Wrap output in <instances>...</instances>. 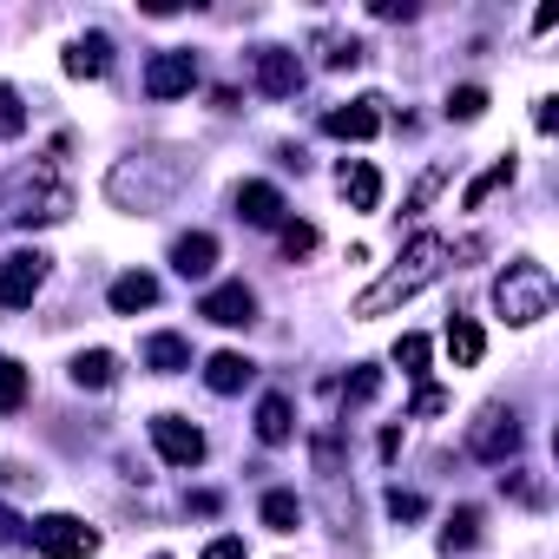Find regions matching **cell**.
I'll list each match as a JSON object with an SVG mask.
<instances>
[{
	"mask_svg": "<svg viewBox=\"0 0 559 559\" xmlns=\"http://www.w3.org/2000/svg\"><path fill=\"white\" fill-rule=\"evenodd\" d=\"M448 257H454V250H448V237L421 230V237L402 250V263L382 276V284H369V290L356 297V317H389V310H402L408 297H421V290L435 284V276L448 270Z\"/></svg>",
	"mask_w": 559,
	"mask_h": 559,
	"instance_id": "1",
	"label": "cell"
},
{
	"mask_svg": "<svg viewBox=\"0 0 559 559\" xmlns=\"http://www.w3.org/2000/svg\"><path fill=\"white\" fill-rule=\"evenodd\" d=\"M552 297H559L552 270H546V263H533V257H513V263L500 270V284H493V310H500L513 330H526V323L552 317Z\"/></svg>",
	"mask_w": 559,
	"mask_h": 559,
	"instance_id": "2",
	"label": "cell"
},
{
	"mask_svg": "<svg viewBox=\"0 0 559 559\" xmlns=\"http://www.w3.org/2000/svg\"><path fill=\"white\" fill-rule=\"evenodd\" d=\"M34 552L40 559H86L93 546H99V533L86 526V520H73V513H47V520H34Z\"/></svg>",
	"mask_w": 559,
	"mask_h": 559,
	"instance_id": "3",
	"label": "cell"
},
{
	"mask_svg": "<svg viewBox=\"0 0 559 559\" xmlns=\"http://www.w3.org/2000/svg\"><path fill=\"white\" fill-rule=\"evenodd\" d=\"M47 284V257L40 250H14L8 263H0V310H27Z\"/></svg>",
	"mask_w": 559,
	"mask_h": 559,
	"instance_id": "4",
	"label": "cell"
},
{
	"mask_svg": "<svg viewBox=\"0 0 559 559\" xmlns=\"http://www.w3.org/2000/svg\"><path fill=\"white\" fill-rule=\"evenodd\" d=\"M513 448H520V421H513V408L487 402V408H480V421L467 428V454H480V461H507Z\"/></svg>",
	"mask_w": 559,
	"mask_h": 559,
	"instance_id": "5",
	"label": "cell"
},
{
	"mask_svg": "<svg viewBox=\"0 0 559 559\" xmlns=\"http://www.w3.org/2000/svg\"><path fill=\"white\" fill-rule=\"evenodd\" d=\"M250 73H257V93H270V99H290L304 86V60L290 47H257L250 53Z\"/></svg>",
	"mask_w": 559,
	"mask_h": 559,
	"instance_id": "6",
	"label": "cell"
},
{
	"mask_svg": "<svg viewBox=\"0 0 559 559\" xmlns=\"http://www.w3.org/2000/svg\"><path fill=\"white\" fill-rule=\"evenodd\" d=\"M191 86H198V60H191L185 47L152 53V67H145V93H152V99H185Z\"/></svg>",
	"mask_w": 559,
	"mask_h": 559,
	"instance_id": "7",
	"label": "cell"
},
{
	"mask_svg": "<svg viewBox=\"0 0 559 559\" xmlns=\"http://www.w3.org/2000/svg\"><path fill=\"white\" fill-rule=\"evenodd\" d=\"M171 191H178V171L152 178V171H145V158H139V165H119V171H112V204H126V211H132V204H139V211H145V204H165Z\"/></svg>",
	"mask_w": 559,
	"mask_h": 559,
	"instance_id": "8",
	"label": "cell"
},
{
	"mask_svg": "<svg viewBox=\"0 0 559 559\" xmlns=\"http://www.w3.org/2000/svg\"><path fill=\"white\" fill-rule=\"evenodd\" d=\"M152 441H158V454H165L171 467H198V461H204V435H198L185 415H152Z\"/></svg>",
	"mask_w": 559,
	"mask_h": 559,
	"instance_id": "9",
	"label": "cell"
},
{
	"mask_svg": "<svg viewBox=\"0 0 559 559\" xmlns=\"http://www.w3.org/2000/svg\"><path fill=\"white\" fill-rule=\"evenodd\" d=\"M198 317L217 323V330H243V323H257V297H250L243 284H217V290L198 304Z\"/></svg>",
	"mask_w": 559,
	"mask_h": 559,
	"instance_id": "10",
	"label": "cell"
},
{
	"mask_svg": "<svg viewBox=\"0 0 559 559\" xmlns=\"http://www.w3.org/2000/svg\"><path fill=\"white\" fill-rule=\"evenodd\" d=\"M237 217L243 224H257V230H276V224H284V191H276V185H237Z\"/></svg>",
	"mask_w": 559,
	"mask_h": 559,
	"instance_id": "11",
	"label": "cell"
},
{
	"mask_svg": "<svg viewBox=\"0 0 559 559\" xmlns=\"http://www.w3.org/2000/svg\"><path fill=\"white\" fill-rule=\"evenodd\" d=\"M382 99H356V106H336V112H323V132L330 139H376L382 132V112H376Z\"/></svg>",
	"mask_w": 559,
	"mask_h": 559,
	"instance_id": "12",
	"label": "cell"
},
{
	"mask_svg": "<svg viewBox=\"0 0 559 559\" xmlns=\"http://www.w3.org/2000/svg\"><path fill=\"white\" fill-rule=\"evenodd\" d=\"M106 67H112V40H106V34H80V40L67 47V73H73V80H99Z\"/></svg>",
	"mask_w": 559,
	"mask_h": 559,
	"instance_id": "13",
	"label": "cell"
},
{
	"mask_svg": "<svg viewBox=\"0 0 559 559\" xmlns=\"http://www.w3.org/2000/svg\"><path fill=\"white\" fill-rule=\"evenodd\" d=\"M211 263H217V237L211 230H191V237L171 243V270L178 276H211Z\"/></svg>",
	"mask_w": 559,
	"mask_h": 559,
	"instance_id": "14",
	"label": "cell"
},
{
	"mask_svg": "<svg viewBox=\"0 0 559 559\" xmlns=\"http://www.w3.org/2000/svg\"><path fill=\"white\" fill-rule=\"evenodd\" d=\"M250 376H257V362H250V356H237V349H217V356L204 362V382H211V395H237Z\"/></svg>",
	"mask_w": 559,
	"mask_h": 559,
	"instance_id": "15",
	"label": "cell"
},
{
	"mask_svg": "<svg viewBox=\"0 0 559 559\" xmlns=\"http://www.w3.org/2000/svg\"><path fill=\"white\" fill-rule=\"evenodd\" d=\"M158 304V276H145V270H126L119 284H112V310L119 317H139V310H152Z\"/></svg>",
	"mask_w": 559,
	"mask_h": 559,
	"instance_id": "16",
	"label": "cell"
},
{
	"mask_svg": "<svg viewBox=\"0 0 559 559\" xmlns=\"http://www.w3.org/2000/svg\"><path fill=\"white\" fill-rule=\"evenodd\" d=\"M448 356H454V369H474L487 356V336L474 317H448Z\"/></svg>",
	"mask_w": 559,
	"mask_h": 559,
	"instance_id": "17",
	"label": "cell"
},
{
	"mask_svg": "<svg viewBox=\"0 0 559 559\" xmlns=\"http://www.w3.org/2000/svg\"><path fill=\"white\" fill-rule=\"evenodd\" d=\"M145 369L152 376H178V369H191V343L185 336H145Z\"/></svg>",
	"mask_w": 559,
	"mask_h": 559,
	"instance_id": "18",
	"label": "cell"
},
{
	"mask_svg": "<svg viewBox=\"0 0 559 559\" xmlns=\"http://www.w3.org/2000/svg\"><path fill=\"white\" fill-rule=\"evenodd\" d=\"M343 198H349L356 211H376V204H382V171H376V165H362V158H356V165H343Z\"/></svg>",
	"mask_w": 559,
	"mask_h": 559,
	"instance_id": "19",
	"label": "cell"
},
{
	"mask_svg": "<svg viewBox=\"0 0 559 559\" xmlns=\"http://www.w3.org/2000/svg\"><path fill=\"white\" fill-rule=\"evenodd\" d=\"M290 428H297V421H290V402H284V395H263V402H257V441L284 448V441H290Z\"/></svg>",
	"mask_w": 559,
	"mask_h": 559,
	"instance_id": "20",
	"label": "cell"
},
{
	"mask_svg": "<svg viewBox=\"0 0 559 559\" xmlns=\"http://www.w3.org/2000/svg\"><path fill=\"white\" fill-rule=\"evenodd\" d=\"M73 382H80V389H112V382H119V356H112V349L73 356Z\"/></svg>",
	"mask_w": 559,
	"mask_h": 559,
	"instance_id": "21",
	"label": "cell"
},
{
	"mask_svg": "<svg viewBox=\"0 0 559 559\" xmlns=\"http://www.w3.org/2000/svg\"><path fill=\"white\" fill-rule=\"evenodd\" d=\"M263 526H270V533H297V526H304V500L284 493V487L263 493Z\"/></svg>",
	"mask_w": 559,
	"mask_h": 559,
	"instance_id": "22",
	"label": "cell"
},
{
	"mask_svg": "<svg viewBox=\"0 0 559 559\" xmlns=\"http://www.w3.org/2000/svg\"><path fill=\"white\" fill-rule=\"evenodd\" d=\"M474 539H480V507H454L441 526V552H467Z\"/></svg>",
	"mask_w": 559,
	"mask_h": 559,
	"instance_id": "23",
	"label": "cell"
},
{
	"mask_svg": "<svg viewBox=\"0 0 559 559\" xmlns=\"http://www.w3.org/2000/svg\"><path fill=\"white\" fill-rule=\"evenodd\" d=\"M507 185H513V158H500V165H487V171H480V178L467 185V211H480V204H487L493 191H507Z\"/></svg>",
	"mask_w": 559,
	"mask_h": 559,
	"instance_id": "24",
	"label": "cell"
},
{
	"mask_svg": "<svg viewBox=\"0 0 559 559\" xmlns=\"http://www.w3.org/2000/svg\"><path fill=\"white\" fill-rule=\"evenodd\" d=\"M21 402H27V369L14 356H0V415H14Z\"/></svg>",
	"mask_w": 559,
	"mask_h": 559,
	"instance_id": "25",
	"label": "cell"
},
{
	"mask_svg": "<svg viewBox=\"0 0 559 559\" xmlns=\"http://www.w3.org/2000/svg\"><path fill=\"white\" fill-rule=\"evenodd\" d=\"M21 132H27V106L14 86H0V139H21Z\"/></svg>",
	"mask_w": 559,
	"mask_h": 559,
	"instance_id": "26",
	"label": "cell"
},
{
	"mask_svg": "<svg viewBox=\"0 0 559 559\" xmlns=\"http://www.w3.org/2000/svg\"><path fill=\"white\" fill-rule=\"evenodd\" d=\"M487 112V93L480 86H454L448 93V119H480Z\"/></svg>",
	"mask_w": 559,
	"mask_h": 559,
	"instance_id": "27",
	"label": "cell"
},
{
	"mask_svg": "<svg viewBox=\"0 0 559 559\" xmlns=\"http://www.w3.org/2000/svg\"><path fill=\"white\" fill-rule=\"evenodd\" d=\"M428 356H435V349H428V336H402V343H395L402 376H421V369H428Z\"/></svg>",
	"mask_w": 559,
	"mask_h": 559,
	"instance_id": "28",
	"label": "cell"
},
{
	"mask_svg": "<svg viewBox=\"0 0 559 559\" xmlns=\"http://www.w3.org/2000/svg\"><path fill=\"white\" fill-rule=\"evenodd\" d=\"M441 185H448V165H435V171H421V185H415V191H408V217H415V211H428V204H435V191H441Z\"/></svg>",
	"mask_w": 559,
	"mask_h": 559,
	"instance_id": "29",
	"label": "cell"
},
{
	"mask_svg": "<svg viewBox=\"0 0 559 559\" xmlns=\"http://www.w3.org/2000/svg\"><path fill=\"white\" fill-rule=\"evenodd\" d=\"M376 395H382V369H356L343 382V402H376Z\"/></svg>",
	"mask_w": 559,
	"mask_h": 559,
	"instance_id": "30",
	"label": "cell"
},
{
	"mask_svg": "<svg viewBox=\"0 0 559 559\" xmlns=\"http://www.w3.org/2000/svg\"><path fill=\"white\" fill-rule=\"evenodd\" d=\"M323 47H330V53H323V60H330V67H336V73H343V67H362V40H336V34H330V40H323Z\"/></svg>",
	"mask_w": 559,
	"mask_h": 559,
	"instance_id": "31",
	"label": "cell"
},
{
	"mask_svg": "<svg viewBox=\"0 0 559 559\" xmlns=\"http://www.w3.org/2000/svg\"><path fill=\"white\" fill-rule=\"evenodd\" d=\"M317 250V224H284V257H310Z\"/></svg>",
	"mask_w": 559,
	"mask_h": 559,
	"instance_id": "32",
	"label": "cell"
},
{
	"mask_svg": "<svg viewBox=\"0 0 559 559\" xmlns=\"http://www.w3.org/2000/svg\"><path fill=\"white\" fill-rule=\"evenodd\" d=\"M389 513H395V520H421V513H428V500H421V493H402V487H389Z\"/></svg>",
	"mask_w": 559,
	"mask_h": 559,
	"instance_id": "33",
	"label": "cell"
},
{
	"mask_svg": "<svg viewBox=\"0 0 559 559\" xmlns=\"http://www.w3.org/2000/svg\"><path fill=\"white\" fill-rule=\"evenodd\" d=\"M441 408H448L441 389H415V415H441Z\"/></svg>",
	"mask_w": 559,
	"mask_h": 559,
	"instance_id": "34",
	"label": "cell"
},
{
	"mask_svg": "<svg viewBox=\"0 0 559 559\" xmlns=\"http://www.w3.org/2000/svg\"><path fill=\"white\" fill-rule=\"evenodd\" d=\"M204 559H243V539H211Z\"/></svg>",
	"mask_w": 559,
	"mask_h": 559,
	"instance_id": "35",
	"label": "cell"
},
{
	"mask_svg": "<svg viewBox=\"0 0 559 559\" xmlns=\"http://www.w3.org/2000/svg\"><path fill=\"white\" fill-rule=\"evenodd\" d=\"M0 539H8V546H14V539H27V526H21V520H14L8 507H0Z\"/></svg>",
	"mask_w": 559,
	"mask_h": 559,
	"instance_id": "36",
	"label": "cell"
},
{
	"mask_svg": "<svg viewBox=\"0 0 559 559\" xmlns=\"http://www.w3.org/2000/svg\"><path fill=\"white\" fill-rule=\"evenodd\" d=\"M158 559H171V552H158Z\"/></svg>",
	"mask_w": 559,
	"mask_h": 559,
	"instance_id": "37",
	"label": "cell"
}]
</instances>
